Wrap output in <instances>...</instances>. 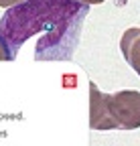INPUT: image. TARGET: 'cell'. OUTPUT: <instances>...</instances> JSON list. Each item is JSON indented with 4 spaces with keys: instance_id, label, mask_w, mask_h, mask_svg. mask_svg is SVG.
<instances>
[{
    "instance_id": "1",
    "label": "cell",
    "mask_w": 140,
    "mask_h": 146,
    "mask_svg": "<svg viewBox=\"0 0 140 146\" xmlns=\"http://www.w3.org/2000/svg\"><path fill=\"white\" fill-rule=\"evenodd\" d=\"M87 10L77 0H27L0 18V47L12 61L31 36L41 33L35 47L37 61L71 59Z\"/></svg>"
},
{
    "instance_id": "2",
    "label": "cell",
    "mask_w": 140,
    "mask_h": 146,
    "mask_svg": "<svg viewBox=\"0 0 140 146\" xmlns=\"http://www.w3.org/2000/svg\"><path fill=\"white\" fill-rule=\"evenodd\" d=\"M90 128L92 130H136L140 128V91H104L90 81Z\"/></svg>"
},
{
    "instance_id": "3",
    "label": "cell",
    "mask_w": 140,
    "mask_h": 146,
    "mask_svg": "<svg viewBox=\"0 0 140 146\" xmlns=\"http://www.w3.org/2000/svg\"><path fill=\"white\" fill-rule=\"evenodd\" d=\"M120 51L124 55L126 63L140 77V29L138 27H132V29L124 31V35L120 39Z\"/></svg>"
},
{
    "instance_id": "4",
    "label": "cell",
    "mask_w": 140,
    "mask_h": 146,
    "mask_svg": "<svg viewBox=\"0 0 140 146\" xmlns=\"http://www.w3.org/2000/svg\"><path fill=\"white\" fill-rule=\"evenodd\" d=\"M27 2V0H0V8H12V6H19Z\"/></svg>"
},
{
    "instance_id": "5",
    "label": "cell",
    "mask_w": 140,
    "mask_h": 146,
    "mask_svg": "<svg viewBox=\"0 0 140 146\" xmlns=\"http://www.w3.org/2000/svg\"><path fill=\"white\" fill-rule=\"evenodd\" d=\"M77 2H81V4H87V6H92V4H102V2H106V0H77Z\"/></svg>"
},
{
    "instance_id": "6",
    "label": "cell",
    "mask_w": 140,
    "mask_h": 146,
    "mask_svg": "<svg viewBox=\"0 0 140 146\" xmlns=\"http://www.w3.org/2000/svg\"><path fill=\"white\" fill-rule=\"evenodd\" d=\"M0 61H8V59H6V53H4L2 47H0Z\"/></svg>"
}]
</instances>
